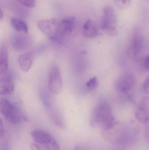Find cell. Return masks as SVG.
Masks as SVG:
<instances>
[{"label": "cell", "instance_id": "6da1fadb", "mask_svg": "<svg viewBox=\"0 0 149 150\" xmlns=\"http://www.w3.org/2000/svg\"><path fill=\"white\" fill-rule=\"evenodd\" d=\"M103 138L109 142L121 145H129L135 142L139 129L134 124H120L115 122L107 128L101 129Z\"/></svg>", "mask_w": 149, "mask_h": 150}, {"label": "cell", "instance_id": "7a4b0ae2", "mask_svg": "<svg viewBox=\"0 0 149 150\" xmlns=\"http://www.w3.org/2000/svg\"><path fill=\"white\" fill-rule=\"evenodd\" d=\"M115 122L112 109L107 102H100L92 112L90 123L92 127L107 128Z\"/></svg>", "mask_w": 149, "mask_h": 150}, {"label": "cell", "instance_id": "3957f363", "mask_svg": "<svg viewBox=\"0 0 149 150\" xmlns=\"http://www.w3.org/2000/svg\"><path fill=\"white\" fill-rule=\"evenodd\" d=\"M0 111L4 119L12 124H22L28 120L26 115L17 105L6 99L1 100Z\"/></svg>", "mask_w": 149, "mask_h": 150}, {"label": "cell", "instance_id": "277c9868", "mask_svg": "<svg viewBox=\"0 0 149 150\" xmlns=\"http://www.w3.org/2000/svg\"><path fill=\"white\" fill-rule=\"evenodd\" d=\"M76 19L75 17L70 16L65 18L56 24L53 32L49 38L54 42H62L65 37L73 31L76 26Z\"/></svg>", "mask_w": 149, "mask_h": 150}, {"label": "cell", "instance_id": "5b68a950", "mask_svg": "<svg viewBox=\"0 0 149 150\" xmlns=\"http://www.w3.org/2000/svg\"><path fill=\"white\" fill-rule=\"evenodd\" d=\"M117 20L115 11L111 6H106L103 11L101 28L109 36L117 35Z\"/></svg>", "mask_w": 149, "mask_h": 150}, {"label": "cell", "instance_id": "8992f818", "mask_svg": "<svg viewBox=\"0 0 149 150\" xmlns=\"http://www.w3.org/2000/svg\"><path fill=\"white\" fill-rule=\"evenodd\" d=\"M31 136L37 143L43 145L46 150H60L57 140L47 131L34 130L31 131Z\"/></svg>", "mask_w": 149, "mask_h": 150}, {"label": "cell", "instance_id": "52a82bcc", "mask_svg": "<svg viewBox=\"0 0 149 150\" xmlns=\"http://www.w3.org/2000/svg\"><path fill=\"white\" fill-rule=\"evenodd\" d=\"M62 79L60 69L56 64L52 65L48 77V89L53 94H59L62 91Z\"/></svg>", "mask_w": 149, "mask_h": 150}, {"label": "cell", "instance_id": "ba28073f", "mask_svg": "<svg viewBox=\"0 0 149 150\" xmlns=\"http://www.w3.org/2000/svg\"><path fill=\"white\" fill-rule=\"evenodd\" d=\"M135 76L130 73H125L120 76L116 83V88L119 92L127 94L134 86Z\"/></svg>", "mask_w": 149, "mask_h": 150}, {"label": "cell", "instance_id": "9c48e42d", "mask_svg": "<svg viewBox=\"0 0 149 150\" xmlns=\"http://www.w3.org/2000/svg\"><path fill=\"white\" fill-rule=\"evenodd\" d=\"M135 115L136 120L141 124L146 125L149 122V97H145L138 104Z\"/></svg>", "mask_w": 149, "mask_h": 150}, {"label": "cell", "instance_id": "30bf717a", "mask_svg": "<svg viewBox=\"0 0 149 150\" xmlns=\"http://www.w3.org/2000/svg\"><path fill=\"white\" fill-rule=\"evenodd\" d=\"M14 83L13 76L10 72H8L1 75L0 93L1 95H8L14 91Z\"/></svg>", "mask_w": 149, "mask_h": 150}, {"label": "cell", "instance_id": "8fae6325", "mask_svg": "<svg viewBox=\"0 0 149 150\" xmlns=\"http://www.w3.org/2000/svg\"><path fill=\"white\" fill-rule=\"evenodd\" d=\"M144 45V39L140 29H135L133 33L131 50L134 55H137L141 52Z\"/></svg>", "mask_w": 149, "mask_h": 150}, {"label": "cell", "instance_id": "7c38bea8", "mask_svg": "<svg viewBox=\"0 0 149 150\" xmlns=\"http://www.w3.org/2000/svg\"><path fill=\"white\" fill-rule=\"evenodd\" d=\"M32 40L29 36L24 35H16L12 39V45L17 51H22L30 47Z\"/></svg>", "mask_w": 149, "mask_h": 150}, {"label": "cell", "instance_id": "4fadbf2b", "mask_svg": "<svg viewBox=\"0 0 149 150\" xmlns=\"http://www.w3.org/2000/svg\"><path fill=\"white\" fill-rule=\"evenodd\" d=\"M34 59V54L32 52H27L21 54L18 57V63L20 68L24 72L29 70L32 66Z\"/></svg>", "mask_w": 149, "mask_h": 150}, {"label": "cell", "instance_id": "5bb4252c", "mask_svg": "<svg viewBox=\"0 0 149 150\" xmlns=\"http://www.w3.org/2000/svg\"><path fill=\"white\" fill-rule=\"evenodd\" d=\"M57 23L56 20L53 18L45 19L38 23V27L44 34L49 38L52 34Z\"/></svg>", "mask_w": 149, "mask_h": 150}, {"label": "cell", "instance_id": "9a60e30c", "mask_svg": "<svg viewBox=\"0 0 149 150\" xmlns=\"http://www.w3.org/2000/svg\"><path fill=\"white\" fill-rule=\"evenodd\" d=\"M8 67V55L5 44L1 45L0 48V75L6 74Z\"/></svg>", "mask_w": 149, "mask_h": 150}, {"label": "cell", "instance_id": "2e32d148", "mask_svg": "<svg viewBox=\"0 0 149 150\" xmlns=\"http://www.w3.org/2000/svg\"><path fill=\"white\" fill-rule=\"evenodd\" d=\"M83 32L84 36L87 38H94L99 34L96 25L90 19L87 20L84 24Z\"/></svg>", "mask_w": 149, "mask_h": 150}, {"label": "cell", "instance_id": "e0dca14e", "mask_svg": "<svg viewBox=\"0 0 149 150\" xmlns=\"http://www.w3.org/2000/svg\"><path fill=\"white\" fill-rule=\"evenodd\" d=\"M10 23L13 28L20 33L27 34L28 33V27L27 24L21 19L12 18L10 20Z\"/></svg>", "mask_w": 149, "mask_h": 150}, {"label": "cell", "instance_id": "ac0fdd59", "mask_svg": "<svg viewBox=\"0 0 149 150\" xmlns=\"http://www.w3.org/2000/svg\"><path fill=\"white\" fill-rule=\"evenodd\" d=\"M98 85V79L96 77H93L87 82L86 86L87 88L89 91L95 90Z\"/></svg>", "mask_w": 149, "mask_h": 150}, {"label": "cell", "instance_id": "d6986e66", "mask_svg": "<svg viewBox=\"0 0 149 150\" xmlns=\"http://www.w3.org/2000/svg\"><path fill=\"white\" fill-rule=\"evenodd\" d=\"M23 6L27 8H34L36 5V0H18Z\"/></svg>", "mask_w": 149, "mask_h": 150}, {"label": "cell", "instance_id": "ffe728a7", "mask_svg": "<svg viewBox=\"0 0 149 150\" xmlns=\"http://www.w3.org/2000/svg\"><path fill=\"white\" fill-rule=\"evenodd\" d=\"M143 91L147 94H149V76L146 78L143 85Z\"/></svg>", "mask_w": 149, "mask_h": 150}, {"label": "cell", "instance_id": "44dd1931", "mask_svg": "<svg viewBox=\"0 0 149 150\" xmlns=\"http://www.w3.org/2000/svg\"><path fill=\"white\" fill-rule=\"evenodd\" d=\"M146 125L144 132V138L146 142L149 143V122Z\"/></svg>", "mask_w": 149, "mask_h": 150}, {"label": "cell", "instance_id": "7402d4cb", "mask_svg": "<svg viewBox=\"0 0 149 150\" xmlns=\"http://www.w3.org/2000/svg\"><path fill=\"white\" fill-rule=\"evenodd\" d=\"M143 65H144V68L146 70L149 71V55H148L144 59Z\"/></svg>", "mask_w": 149, "mask_h": 150}, {"label": "cell", "instance_id": "603a6c76", "mask_svg": "<svg viewBox=\"0 0 149 150\" xmlns=\"http://www.w3.org/2000/svg\"><path fill=\"white\" fill-rule=\"evenodd\" d=\"M5 134L4 131V127H3V123L2 121L1 120L0 121V137L1 138L3 137Z\"/></svg>", "mask_w": 149, "mask_h": 150}, {"label": "cell", "instance_id": "cb8c5ba5", "mask_svg": "<svg viewBox=\"0 0 149 150\" xmlns=\"http://www.w3.org/2000/svg\"><path fill=\"white\" fill-rule=\"evenodd\" d=\"M30 148L31 150H41L40 147L36 144H31Z\"/></svg>", "mask_w": 149, "mask_h": 150}, {"label": "cell", "instance_id": "d4e9b609", "mask_svg": "<svg viewBox=\"0 0 149 150\" xmlns=\"http://www.w3.org/2000/svg\"><path fill=\"white\" fill-rule=\"evenodd\" d=\"M123 5H127L131 3V0H118Z\"/></svg>", "mask_w": 149, "mask_h": 150}, {"label": "cell", "instance_id": "484cf974", "mask_svg": "<svg viewBox=\"0 0 149 150\" xmlns=\"http://www.w3.org/2000/svg\"><path fill=\"white\" fill-rule=\"evenodd\" d=\"M73 150H87L86 149L83 147V146L78 145L75 147Z\"/></svg>", "mask_w": 149, "mask_h": 150}, {"label": "cell", "instance_id": "4316f807", "mask_svg": "<svg viewBox=\"0 0 149 150\" xmlns=\"http://www.w3.org/2000/svg\"><path fill=\"white\" fill-rule=\"evenodd\" d=\"M3 13L2 10L1 11V12H0V19L1 20L3 18Z\"/></svg>", "mask_w": 149, "mask_h": 150}, {"label": "cell", "instance_id": "83f0119b", "mask_svg": "<svg viewBox=\"0 0 149 150\" xmlns=\"http://www.w3.org/2000/svg\"><path fill=\"white\" fill-rule=\"evenodd\" d=\"M146 1H147L149 2V0H146Z\"/></svg>", "mask_w": 149, "mask_h": 150}]
</instances>
